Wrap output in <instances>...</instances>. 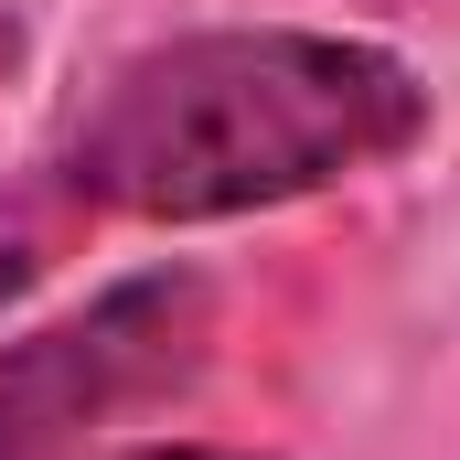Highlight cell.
<instances>
[{
	"mask_svg": "<svg viewBox=\"0 0 460 460\" xmlns=\"http://www.w3.org/2000/svg\"><path fill=\"white\" fill-rule=\"evenodd\" d=\"M429 139V86L407 54L300 32V22H226L118 54L54 128L43 172L86 226H235Z\"/></svg>",
	"mask_w": 460,
	"mask_h": 460,
	"instance_id": "1",
	"label": "cell"
},
{
	"mask_svg": "<svg viewBox=\"0 0 460 460\" xmlns=\"http://www.w3.org/2000/svg\"><path fill=\"white\" fill-rule=\"evenodd\" d=\"M215 353V279L204 268H128L86 311L0 343V460H54L118 418L182 396Z\"/></svg>",
	"mask_w": 460,
	"mask_h": 460,
	"instance_id": "2",
	"label": "cell"
},
{
	"mask_svg": "<svg viewBox=\"0 0 460 460\" xmlns=\"http://www.w3.org/2000/svg\"><path fill=\"white\" fill-rule=\"evenodd\" d=\"M75 235H86V215L65 204V182H54L43 161H32L22 182H0V311H11L22 289H43Z\"/></svg>",
	"mask_w": 460,
	"mask_h": 460,
	"instance_id": "3",
	"label": "cell"
},
{
	"mask_svg": "<svg viewBox=\"0 0 460 460\" xmlns=\"http://www.w3.org/2000/svg\"><path fill=\"white\" fill-rule=\"evenodd\" d=\"M118 460H257V450H215V439H161V450H118Z\"/></svg>",
	"mask_w": 460,
	"mask_h": 460,
	"instance_id": "4",
	"label": "cell"
}]
</instances>
